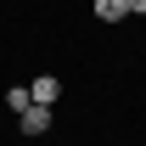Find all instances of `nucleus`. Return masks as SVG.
<instances>
[{
  "label": "nucleus",
  "instance_id": "1",
  "mask_svg": "<svg viewBox=\"0 0 146 146\" xmlns=\"http://www.w3.org/2000/svg\"><path fill=\"white\" fill-rule=\"evenodd\" d=\"M17 124H23V135H45V129H51V107H39V101H28V112H23Z\"/></svg>",
  "mask_w": 146,
  "mask_h": 146
},
{
  "label": "nucleus",
  "instance_id": "2",
  "mask_svg": "<svg viewBox=\"0 0 146 146\" xmlns=\"http://www.w3.org/2000/svg\"><path fill=\"white\" fill-rule=\"evenodd\" d=\"M28 96H34V101H39V107H51V101H56V96H62V84H56V79H51V73H39V79H34V84H28Z\"/></svg>",
  "mask_w": 146,
  "mask_h": 146
},
{
  "label": "nucleus",
  "instance_id": "3",
  "mask_svg": "<svg viewBox=\"0 0 146 146\" xmlns=\"http://www.w3.org/2000/svg\"><path fill=\"white\" fill-rule=\"evenodd\" d=\"M96 17L101 23H124V17H135V11H129V0H96Z\"/></svg>",
  "mask_w": 146,
  "mask_h": 146
},
{
  "label": "nucleus",
  "instance_id": "4",
  "mask_svg": "<svg viewBox=\"0 0 146 146\" xmlns=\"http://www.w3.org/2000/svg\"><path fill=\"white\" fill-rule=\"evenodd\" d=\"M28 101H34V96L23 90V84H17V90H6V107H11V112H28Z\"/></svg>",
  "mask_w": 146,
  "mask_h": 146
}]
</instances>
